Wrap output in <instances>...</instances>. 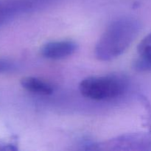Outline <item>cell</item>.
Listing matches in <instances>:
<instances>
[{
    "mask_svg": "<svg viewBox=\"0 0 151 151\" xmlns=\"http://www.w3.org/2000/svg\"><path fill=\"white\" fill-rule=\"evenodd\" d=\"M139 30V23L131 18H122L112 22L96 45V58L102 61H109L119 57L128 50Z\"/></svg>",
    "mask_w": 151,
    "mask_h": 151,
    "instance_id": "cell-1",
    "label": "cell"
},
{
    "mask_svg": "<svg viewBox=\"0 0 151 151\" xmlns=\"http://www.w3.org/2000/svg\"><path fill=\"white\" fill-rule=\"evenodd\" d=\"M79 90L86 98L105 100L120 95L124 90V84L120 79L114 76L89 77L80 83Z\"/></svg>",
    "mask_w": 151,
    "mask_h": 151,
    "instance_id": "cell-2",
    "label": "cell"
},
{
    "mask_svg": "<svg viewBox=\"0 0 151 151\" xmlns=\"http://www.w3.org/2000/svg\"><path fill=\"white\" fill-rule=\"evenodd\" d=\"M77 48L76 43L72 41H51L43 46L41 53L47 59L60 60L74 54Z\"/></svg>",
    "mask_w": 151,
    "mask_h": 151,
    "instance_id": "cell-3",
    "label": "cell"
},
{
    "mask_svg": "<svg viewBox=\"0 0 151 151\" xmlns=\"http://www.w3.org/2000/svg\"><path fill=\"white\" fill-rule=\"evenodd\" d=\"M138 58L134 63L136 70L151 71V32L145 37L137 47Z\"/></svg>",
    "mask_w": 151,
    "mask_h": 151,
    "instance_id": "cell-4",
    "label": "cell"
},
{
    "mask_svg": "<svg viewBox=\"0 0 151 151\" xmlns=\"http://www.w3.org/2000/svg\"><path fill=\"white\" fill-rule=\"evenodd\" d=\"M17 150L15 145L10 143L0 142V150Z\"/></svg>",
    "mask_w": 151,
    "mask_h": 151,
    "instance_id": "cell-8",
    "label": "cell"
},
{
    "mask_svg": "<svg viewBox=\"0 0 151 151\" xmlns=\"http://www.w3.org/2000/svg\"><path fill=\"white\" fill-rule=\"evenodd\" d=\"M16 69L14 62L4 58H0V74L11 72Z\"/></svg>",
    "mask_w": 151,
    "mask_h": 151,
    "instance_id": "cell-7",
    "label": "cell"
},
{
    "mask_svg": "<svg viewBox=\"0 0 151 151\" xmlns=\"http://www.w3.org/2000/svg\"><path fill=\"white\" fill-rule=\"evenodd\" d=\"M21 85L28 91L40 95H50L53 92V88L50 83L34 77L22 78Z\"/></svg>",
    "mask_w": 151,
    "mask_h": 151,
    "instance_id": "cell-5",
    "label": "cell"
},
{
    "mask_svg": "<svg viewBox=\"0 0 151 151\" xmlns=\"http://www.w3.org/2000/svg\"><path fill=\"white\" fill-rule=\"evenodd\" d=\"M148 139V137L142 134H131L112 139L109 143L110 146H115L116 147L114 149H118L119 147H121L119 149H123L125 146L128 147L127 149H129V146L147 145V140Z\"/></svg>",
    "mask_w": 151,
    "mask_h": 151,
    "instance_id": "cell-6",
    "label": "cell"
}]
</instances>
